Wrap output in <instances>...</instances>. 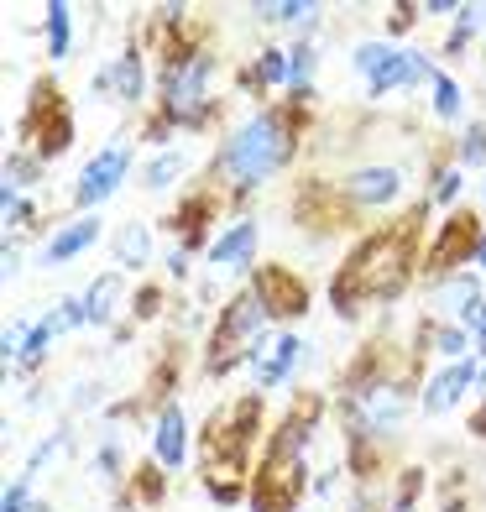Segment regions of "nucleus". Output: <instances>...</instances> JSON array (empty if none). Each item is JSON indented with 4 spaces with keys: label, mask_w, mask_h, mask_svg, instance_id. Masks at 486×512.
Returning <instances> with one entry per match:
<instances>
[{
    "label": "nucleus",
    "mask_w": 486,
    "mask_h": 512,
    "mask_svg": "<svg viewBox=\"0 0 486 512\" xmlns=\"http://www.w3.org/2000/svg\"><path fill=\"white\" fill-rule=\"evenodd\" d=\"M68 418H79V413H100L105 408V382L100 377H84V382H74L68 387Z\"/></svg>",
    "instance_id": "nucleus-38"
},
{
    "label": "nucleus",
    "mask_w": 486,
    "mask_h": 512,
    "mask_svg": "<svg viewBox=\"0 0 486 512\" xmlns=\"http://www.w3.org/2000/svg\"><path fill=\"white\" fill-rule=\"evenodd\" d=\"M314 351L319 345L309 340V335H298V330H277L257 356H251V382H257V392L267 398V392H283V387H293L304 371L314 366Z\"/></svg>",
    "instance_id": "nucleus-10"
},
{
    "label": "nucleus",
    "mask_w": 486,
    "mask_h": 512,
    "mask_svg": "<svg viewBox=\"0 0 486 512\" xmlns=\"http://www.w3.org/2000/svg\"><path fill=\"white\" fill-rule=\"evenodd\" d=\"M89 471H95L110 492H121V486L136 476V465H126V439H121V429H105V434L95 439V460H89Z\"/></svg>",
    "instance_id": "nucleus-28"
},
{
    "label": "nucleus",
    "mask_w": 486,
    "mask_h": 512,
    "mask_svg": "<svg viewBox=\"0 0 486 512\" xmlns=\"http://www.w3.org/2000/svg\"><path fill=\"white\" fill-rule=\"evenodd\" d=\"M42 178H48V162H42L32 147L16 142V147L6 152V183H11V189H21V194H37Z\"/></svg>",
    "instance_id": "nucleus-33"
},
{
    "label": "nucleus",
    "mask_w": 486,
    "mask_h": 512,
    "mask_svg": "<svg viewBox=\"0 0 486 512\" xmlns=\"http://www.w3.org/2000/svg\"><path fill=\"white\" fill-rule=\"evenodd\" d=\"M471 392H481V356L445 361V366L424 371V382H419V413L424 418H445V413H455L460 403H466Z\"/></svg>",
    "instance_id": "nucleus-11"
},
{
    "label": "nucleus",
    "mask_w": 486,
    "mask_h": 512,
    "mask_svg": "<svg viewBox=\"0 0 486 512\" xmlns=\"http://www.w3.org/2000/svg\"><path fill=\"white\" fill-rule=\"evenodd\" d=\"M194 256L199 251H189L183 241H173L168 251H162V272H168V283H189V277H194Z\"/></svg>",
    "instance_id": "nucleus-40"
},
{
    "label": "nucleus",
    "mask_w": 486,
    "mask_h": 512,
    "mask_svg": "<svg viewBox=\"0 0 486 512\" xmlns=\"http://www.w3.org/2000/svg\"><path fill=\"white\" fill-rule=\"evenodd\" d=\"M486 298V277L476 267H460L445 277H424V314L429 319H460L471 304Z\"/></svg>",
    "instance_id": "nucleus-16"
},
{
    "label": "nucleus",
    "mask_w": 486,
    "mask_h": 512,
    "mask_svg": "<svg viewBox=\"0 0 486 512\" xmlns=\"http://www.w3.org/2000/svg\"><path fill=\"white\" fill-rule=\"evenodd\" d=\"M304 131H309V105L272 100V105L246 110L220 136L210 173H204V189H215L225 204H251L272 178H283L293 168L298 147H304Z\"/></svg>",
    "instance_id": "nucleus-2"
},
{
    "label": "nucleus",
    "mask_w": 486,
    "mask_h": 512,
    "mask_svg": "<svg viewBox=\"0 0 486 512\" xmlns=\"http://www.w3.org/2000/svg\"><path fill=\"white\" fill-rule=\"evenodd\" d=\"M324 418L319 398H298L277 429L267 434L262 460H257V476H251V507L257 512H298L309 492V445H314V429Z\"/></svg>",
    "instance_id": "nucleus-5"
},
{
    "label": "nucleus",
    "mask_w": 486,
    "mask_h": 512,
    "mask_svg": "<svg viewBox=\"0 0 486 512\" xmlns=\"http://www.w3.org/2000/svg\"><path fill=\"white\" fill-rule=\"evenodd\" d=\"M309 512H330V507H309Z\"/></svg>",
    "instance_id": "nucleus-53"
},
{
    "label": "nucleus",
    "mask_w": 486,
    "mask_h": 512,
    "mask_svg": "<svg viewBox=\"0 0 486 512\" xmlns=\"http://www.w3.org/2000/svg\"><path fill=\"white\" fill-rule=\"evenodd\" d=\"M257 27H288V32H298L304 27V16H309V0H262V6H251L246 11Z\"/></svg>",
    "instance_id": "nucleus-35"
},
{
    "label": "nucleus",
    "mask_w": 486,
    "mask_h": 512,
    "mask_svg": "<svg viewBox=\"0 0 486 512\" xmlns=\"http://www.w3.org/2000/svg\"><path fill=\"white\" fill-rule=\"evenodd\" d=\"M79 293H84V309H89V330H115L121 319H131L126 272H100V277H89Z\"/></svg>",
    "instance_id": "nucleus-18"
},
{
    "label": "nucleus",
    "mask_w": 486,
    "mask_h": 512,
    "mask_svg": "<svg viewBox=\"0 0 486 512\" xmlns=\"http://www.w3.org/2000/svg\"><path fill=\"white\" fill-rule=\"evenodd\" d=\"M105 241V220L100 215H68V220H53V230L37 241L32 251V267L42 272H58L68 262H79L84 251H95Z\"/></svg>",
    "instance_id": "nucleus-12"
},
{
    "label": "nucleus",
    "mask_w": 486,
    "mask_h": 512,
    "mask_svg": "<svg viewBox=\"0 0 486 512\" xmlns=\"http://www.w3.org/2000/svg\"><path fill=\"white\" fill-rule=\"evenodd\" d=\"M450 157H455L466 173H486V121H466V126H460Z\"/></svg>",
    "instance_id": "nucleus-36"
},
{
    "label": "nucleus",
    "mask_w": 486,
    "mask_h": 512,
    "mask_svg": "<svg viewBox=\"0 0 486 512\" xmlns=\"http://www.w3.org/2000/svg\"><path fill=\"white\" fill-rule=\"evenodd\" d=\"M220 115V58L210 42L194 37H173L162 48V68H157V100L152 115L142 121V142L173 147L178 131H210Z\"/></svg>",
    "instance_id": "nucleus-4"
},
{
    "label": "nucleus",
    "mask_w": 486,
    "mask_h": 512,
    "mask_svg": "<svg viewBox=\"0 0 486 512\" xmlns=\"http://www.w3.org/2000/svg\"><path fill=\"white\" fill-rule=\"evenodd\" d=\"M471 434H476V439H486V403H476V408H471Z\"/></svg>",
    "instance_id": "nucleus-49"
},
{
    "label": "nucleus",
    "mask_w": 486,
    "mask_h": 512,
    "mask_svg": "<svg viewBox=\"0 0 486 512\" xmlns=\"http://www.w3.org/2000/svg\"><path fill=\"white\" fill-rule=\"evenodd\" d=\"M481 204H486V173H481Z\"/></svg>",
    "instance_id": "nucleus-52"
},
{
    "label": "nucleus",
    "mask_w": 486,
    "mask_h": 512,
    "mask_svg": "<svg viewBox=\"0 0 486 512\" xmlns=\"http://www.w3.org/2000/svg\"><path fill=\"white\" fill-rule=\"evenodd\" d=\"M476 403H486V361H481V392H476Z\"/></svg>",
    "instance_id": "nucleus-51"
},
{
    "label": "nucleus",
    "mask_w": 486,
    "mask_h": 512,
    "mask_svg": "<svg viewBox=\"0 0 486 512\" xmlns=\"http://www.w3.org/2000/svg\"><path fill=\"white\" fill-rule=\"evenodd\" d=\"M251 288H257V298H262V309L272 314V324L309 314V283L293 267H262L257 277H251Z\"/></svg>",
    "instance_id": "nucleus-17"
},
{
    "label": "nucleus",
    "mask_w": 486,
    "mask_h": 512,
    "mask_svg": "<svg viewBox=\"0 0 486 512\" xmlns=\"http://www.w3.org/2000/svg\"><path fill=\"white\" fill-rule=\"evenodd\" d=\"M481 230H486V225H481L476 215H466V209L445 215V225L434 230V241H429V251H424V277H445V272L471 267Z\"/></svg>",
    "instance_id": "nucleus-13"
},
{
    "label": "nucleus",
    "mask_w": 486,
    "mask_h": 512,
    "mask_svg": "<svg viewBox=\"0 0 486 512\" xmlns=\"http://www.w3.org/2000/svg\"><path fill=\"white\" fill-rule=\"evenodd\" d=\"M340 476H345V471H335V465H324V471H314V481H309V492H314L319 502H330V497L340 492V486H345Z\"/></svg>",
    "instance_id": "nucleus-46"
},
{
    "label": "nucleus",
    "mask_w": 486,
    "mask_h": 512,
    "mask_svg": "<svg viewBox=\"0 0 486 512\" xmlns=\"http://www.w3.org/2000/svg\"><path fill=\"white\" fill-rule=\"evenodd\" d=\"M434 58L424 53V48H408V42H398V53L387 58V68L377 79H366L361 84V95L372 100V105H387L392 95H413V89H429V79H434Z\"/></svg>",
    "instance_id": "nucleus-14"
},
{
    "label": "nucleus",
    "mask_w": 486,
    "mask_h": 512,
    "mask_svg": "<svg viewBox=\"0 0 486 512\" xmlns=\"http://www.w3.org/2000/svg\"><path fill=\"white\" fill-rule=\"evenodd\" d=\"M162 476H168V471H162V465H136V476H131V492L136 497H142V502H162Z\"/></svg>",
    "instance_id": "nucleus-42"
},
{
    "label": "nucleus",
    "mask_w": 486,
    "mask_h": 512,
    "mask_svg": "<svg viewBox=\"0 0 486 512\" xmlns=\"http://www.w3.org/2000/svg\"><path fill=\"white\" fill-rule=\"evenodd\" d=\"M63 340V330H58V314L48 309V314H37V324H32V335H27V345H21V361H16V371L11 377L21 382V377H32V371H42L48 366V356H53V345Z\"/></svg>",
    "instance_id": "nucleus-29"
},
{
    "label": "nucleus",
    "mask_w": 486,
    "mask_h": 512,
    "mask_svg": "<svg viewBox=\"0 0 486 512\" xmlns=\"http://www.w3.org/2000/svg\"><path fill=\"white\" fill-rule=\"evenodd\" d=\"M424 215H429V204L419 199L413 215H403L398 225H382V230H372V236H361L351 246V256L340 262L335 283H330V304H335L340 319L398 304L408 293L413 272L424 267V256H419V220Z\"/></svg>",
    "instance_id": "nucleus-3"
},
{
    "label": "nucleus",
    "mask_w": 486,
    "mask_h": 512,
    "mask_svg": "<svg viewBox=\"0 0 486 512\" xmlns=\"http://www.w3.org/2000/svg\"><path fill=\"white\" fill-rule=\"evenodd\" d=\"M194 455V424H189V413H183L178 398H162L157 413H152V465H162L168 476H178L183 465H189Z\"/></svg>",
    "instance_id": "nucleus-15"
},
{
    "label": "nucleus",
    "mask_w": 486,
    "mask_h": 512,
    "mask_svg": "<svg viewBox=\"0 0 486 512\" xmlns=\"http://www.w3.org/2000/svg\"><path fill=\"white\" fill-rule=\"evenodd\" d=\"M466 168H460L455 157H439V162H429V183H424V204L429 209H460V194H466Z\"/></svg>",
    "instance_id": "nucleus-26"
},
{
    "label": "nucleus",
    "mask_w": 486,
    "mask_h": 512,
    "mask_svg": "<svg viewBox=\"0 0 486 512\" xmlns=\"http://www.w3.org/2000/svg\"><path fill=\"white\" fill-rule=\"evenodd\" d=\"M476 37H486V0H466V6H460V16L450 21V32H445V42H439V53L445 58H460V53H471V42Z\"/></svg>",
    "instance_id": "nucleus-32"
},
{
    "label": "nucleus",
    "mask_w": 486,
    "mask_h": 512,
    "mask_svg": "<svg viewBox=\"0 0 486 512\" xmlns=\"http://www.w3.org/2000/svg\"><path fill=\"white\" fill-rule=\"evenodd\" d=\"M0 220H6V241H32L42 230V204L37 194H21L11 183H0ZM48 236V230H42Z\"/></svg>",
    "instance_id": "nucleus-24"
},
{
    "label": "nucleus",
    "mask_w": 486,
    "mask_h": 512,
    "mask_svg": "<svg viewBox=\"0 0 486 512\" xmlns=\"http://www.w3.org/2000/svg\"><path fill=\"white\" fill-rule=\"evenodd\" d=\"M471 267L486 277V230H481V241H476V256H471Z\"/></svg>",
    "instance_id": "nucleus-50"
},
{
    "label": "nucleus",
    "mask_w": 486,
    "mask_h": 512,
    "mask_svg": "<svg viewBox=\"0 0 486 512\" xmlns=\"http://www.w3.org/2000/svg\"><path fill=\"white\" fill-rule=\"evenodd\" d=\"M419 351L403 366H392L387 345H366V351L345 366L340 392H335V418L345 434V471L356 486H377L387 450L403 439L408 418L419 413Z\"/></svg>",
    "instance_id": "nucleus-1"
},
{
    "label": "nucleus",
    "mask_w": 486,
    "mask_h": 512,
    "mask_svg": "<svg viewBox=\"0 0 486 512\" xmlns=\"http://www.w3.org/2000/svg\"><path fill=\"white\" fill-rule=\"evenodd\" d=\"M246 89L251 95H277L283 89L288 95V48L283 42H262V53H251V63H246Z\"/></svg>",
    "instance_id": "nucleus-23"
},
{
    "label": "nucleus",
    "mask_w": 486,
    "mask_h": 512,
    "mask_svg": "<svg viewBox=\"0 0 486 512\" xmlns=\"http://www.w3.org/2000/svg\"><path fill=\"white\" fill-rule=\"evenodd\" d=\"M319 68H324V48H319V42H288V100L293 105L314 100Z\"/></svg>",
    "instance_id": "nucleus-25"
},
{
    "label": "nucleus",
    "mask_w": 486,
    "mask_h": 512,
    "mask_svg": "<svg viewBox=\"0 0 486 512\" xmlns=\"http://www.w3.org/2000/svg\"><path fill=\"white\" fill-rule=\"evenodd\" d=\"M131 168H136V142L126 131H115L105 147H95V157H89L79 168V178H74V194H68L74 215H100V209L126 189Z\"/></svg>",
    "instance_id": "nucleus-7"
},
{
    "label": "nucleus",
    "mask_w": 486,
    "mask_h": 512,
    "mask_svg": "<svg viewBox=\"0 0 486 512\" xmlns=\"http://www.w3.org/2000/svg\"><path fill=\"white\" fill-rule=\"evenodd\" d=\"M162 314V288H152V283H142L131 293V319L136 324H147V319H157Z\"/></svg>",
    "instance_id": "nucleus-44"
},
{
    "label": "nucleus",
    "mask_w": 486,
    "mask_h": 512,
    "mask_svg": "<svg viewBox=\"0 0 486 512\" xmlns=\"http://www.w3.org/2000/svg\"><path fill=\"white\" fill-rule=\"evenodd\" d=\"M74 16L79 11L68 6V0H48V6H42V48H48L53 68L74 58Z\"/></svg>",
    "instance_id": "nucleus-27"
},
{
    "label": "nucleus",
    "mask_w": 486,
    "mask_h": 512,
    "mask_svg": "<svg viewBox=\"0 0 486 512\" xmlns=\"http://www.w3.org/2000/svg\"><path fill=\"white\" fill-rule=\"evenodd\" d=\"M68 450H74V418H58V424H53V429L42 434L32 450H27V460H21V471H27L32 481H42V471H48V465H58Z\"/></svg>",
    "instance_id": "nucleus-31"
},
{
    "label": "nucleus",
    "mask_w": 486,
    "mask_h": 512,
    "mask_svg": "<svg viewBox=\"0 0 486 512\" xmlns=\"http://www.w3.org/2000/svg\"><path fill=\"white\" fill-rule=\"evenodd\" d=\"M330 189H335L340 209H356V215H387V209H398L403 194H408V168L403 162H356V168H345Z\"/></svg>",
    "instance_id": "nucleus-8"
},
{
    "label": "nucleus",
    "mask_w": 486,
    "mask_h": 512,
    "mask_svg": "<svg viewBox=\"0 0 486 512\" xmlns=\"http://www.w3.org/2000/svg\"><path fill=\"white\" fill-rule=\"evenodd\" d=\"M53 314H58V330H63V335H74V330H89V309H84V293H63L58 304H53Z\"/></svg>",
    "instance_id": "nucleus-39"
},
{
    "label": "nucleus",
    "mask_w": 486,
    "mask_h": 512,
    "mask_svg": "<svg viewBox=\"0 0 486 512\" xmlns=\"http://www.w3.org/2000/svg\"><path fill=\"white\" fill-rule=\"evenodd\" d=\"M429 115L445 126H466V84L450 68H434V79H429Z\"/></svg>",
    "instance_id": "nucleus-30"
},
{
    "label": "nucleus",
    "mask_w": 486,
    "mask_h": 512,
    "mask_svg": "<svg viewBox=\"0 0 486 512\" xmlns=\"http://www.w3.org/2000/svg\"><path fill=\"white\" fill-rule=\"evenodd\" d=\"M424 21V11L413 6V0H398V6H387V42H398L403 32H413Z\"/></svg>",
    "instance_id": "nucleus-41"
},
{
    "label": "nucleus",
    "mask_w": 486,
    "mask_h": 512,
    "mask_svg": "<svg viewBox=\"0 0 486 512\" xmlns=\"http://www.w3.org/2000/svg\"><path fill=\"white\" fill-rule=\"evenodd\" d=\"M0 512H53V507L37 497V481L27 471H16L11 486H6V497H0Z\"/></svg>",
    "instance_id": "nucleus-37"
},
{
    "label": "nucleus",
    "mask_w": 486,
    "mask_h": 512,
    "mask_svg": "<svg viewBox=\"0 0 486 512\" xmlns=\"http://www.w3.org/2000/svg\"><path fill=\"white\" fill-rule=\"evenodd\" d=\"M257 256H262V220L257 215H236V220H225L220 230H215V241H210V251H204V272L215 277H230V283H251L262 267H257Z\"/></svg>",
    "instance_id": "nucleus-9"
},
{
    "label": "nucleus",
    "mask_w": 486,
    "mask_h": 512,
    "mask_svg": "<svg viewBox=\"0 0 486 512\" xmlns=\"http://www.w3.org/2000/svg\"><path fill=\"white\" fill-rule=\"evenodd\" d=\"M110 68H115V105L121 110H147L152 100V58H147V48L142 42H126L121 53L110 58Z\"/></svg>",
    "instance_id": "nucleus-19"
},
{
    "label": "nucleus",
    "mask_w": 486,
    "mask_h": 512,
    "mask_svg": "<svg viewBox=\"0 0 486 512\" xmlns=\"http://www.w3.org/2000/svg\"><path fill=\"white\" fill-rule=\"evenodd\" d=\"M413 351H419V361L424 356H434L439 366L445 361H466V356H476L471 351V335H466V324H455V319H419V330H413Z\"/></svg>",
    "instance_id": "nucleus-20"
},
{
    "label": "nucleus",
    "mask_w": 486,
    "mask_h": 512,
    "mask_svg": "<svg viewBox=\"0 0 486 512\" xmlns=\"http://www.w3.org/2000/svg\"><path fill=\"white\" fill-rule=\"evenodd\" d=\"M460 6H466V0H419V11H424L429 21H455Z\"/></svg>",
    "instance_id": "nucleus-48"
},
{
    "label": "nucleus",
    "mask_w": 486,
    "mask_h": 512,
    "mask_svg": "<svg viewBox=\"0 0 486 512\" xmlns=\"http://www.w3.org/2000/svg\"><path fill=\"white\" fill-rule=\"evenodd\" d=\"M110 262H115V272L142 277V272L157 262V230H152L147 220L115 225V236H110Z\"/></svg>",
    "instance_id": "nucleus-21"
},
{
    "label": "nucleus",
    "mask_w": 486,
    "mask_h": 512,
    "mask_svg": "<svg viewBox=\"0 0 486 512\" xmlns=\"http://www.w3.org/2000/svg\"><path fill=\"white\" fill-rule=\"evenodd\" d=\"M89 100H115V68H110V58L89 74Z\"/></svg>",
    "instance_id": "nucleus-47"
},
{
    "label": "nucleus",
    "mask_w": 486,
    "mask_h": 512,
    "mask_svg": "<svg viewBox=\"0 0 486 512\" xmlns=\"http://www.w3.org/2000/svg\"><path fill=\"white\" fill-rule=\"evenodd\" d=\"M21 272H27V241H6V251H0V277L16 283Z\"/></svg>",
    "instance_id": "nucleus-45"
},
{
    "label": "nucleus",
    "mask_w": 486,
    "mask_h": 512,
    "mask_svg": "<svg viewBox=\"0 0 486 512\" xmlns=\"http://www.w3.org/2000/svg\"><path fill=\"white\" fill-rule=\"evenodd\" d=\"M455 324H466V335H471V351L486 361V298H481V304H471V309L460 314Z\"/></svg>",
    "instance_id": "nucleus-43"
},
{
    "label": "nucleus",
    "mask_w": 486,
    "mask_h": 512,
    "mask_svg": "<svg viewBox=\"0 0 486 512\" xmlns=\"http://www.w3.org/2000/svg\"><path fill=\"white\" fill-rule=\"evenodd\" d=\"M189 168H194L189 147H157V152L142 157L136 178H142V189H147V194H168V189H178V183L189 178Z\"/></svg>",
    "instance_id": "nucleus-22"
},
{
    "label": "nucleus",
    "mask_w": 486,
    "mask_h": 512,
    "mask_svg": "<svg viewBox=\"0 0 486 512\" xmlns=\"http://www.w3.org/2000/svg\"><path fill=\"white\" fill-rule=\"evenodd\" d=\"M392 53H398V42H387V37H361V42H351V74H356L361 84L377 79Z\"/></svg>",
    "instance_id": "nucleus-34"
},
{
    "label": "nucleus",
    "mask_w": 486,
    "mask_h": 512,
    "mask_svg": "<svg viewBox=\"0 0 486 512\" xmlns=\"http://www.w3.org/2000/svg\"><path fill=\"white\" fill-rule=\"evenodd\" d=\"M272 335H277V324H272V314L262 309L257 288H251V283L236 288V293L220 304V314H215V324H210V340H204V377L220 382V377H230V371L251 366V356H257Z\"/></svg>",
    "instance_id": "nucleus-6"
}]
</instances>
